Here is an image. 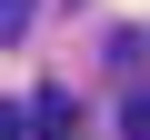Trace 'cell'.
<instances>
[{
    "label": "cell",
    "instance_id": "6da1fadb",
    "mask_svg": "<svg viewBox=\"0 0 150 140\" xmlns=\"http://www.w3.org/2000/svg\"><path fill=\"white\" fill-rule=\"evenodd\" d=\"M30 130H50V140H70V90H40V100H30Z\"/></svg>",
    "mask_w": 150,
    "mask_h": 140
},
{
    "label": "cell",
    "instance_id": "7a4b0ae2",
    "mask_svg": "<svg viewBox=\"0 0 150 140\" xmlns=\"http://www.w3.org/2000/svg\"><path fill=\"white\" fill-rule=\"evenodd\" d=\"M120 140H150V90H130V100H120Z\"/></svg>",
    "mask_w": 150,
    "mask_h": 140
},
{
    "label": "cell",
    "instance_id": "3957f363",
    "mask_svg": "<svg viewBox=\"0 0 150 140\" xmlns=\"http://www.w3.org/2000/svg\"><path fill=\"white\" fill-rule=\"evenodd\" d=\"M30 10H40V0H0V40H20V30H30Z\"/></svg>",
    "mask_w": 150,
    "mask_h": 140
},
{
    "label": "cell",
    "instance_id": "277c9868",
    "mask_svg": "<svg viewBox=\"0 0 150 140\" xmlns=\"http://www.w3.org/2000/svg\"><path fill=\"white\" fill-rule=\"evenodd\" d=\"M20 130H30V110H10V100H0V140H20Z\"/></svg>",
    "mask_w": 150,
    "mask_h": 140
}]
</instances>
